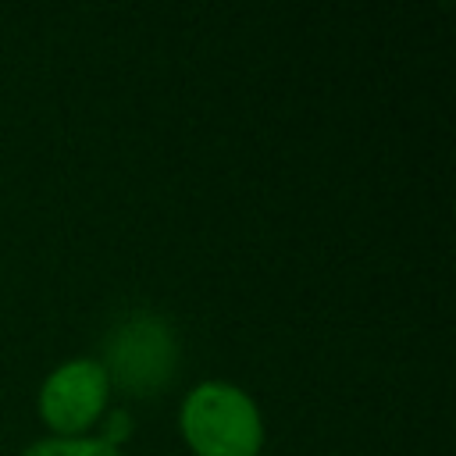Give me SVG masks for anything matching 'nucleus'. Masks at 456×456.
I'll return each instance as SVG.
<instances>
[{"instance_id":"f257e3e1","label":"nucleus","mask_w":456,"mask_h":456,"mask_svg":"<svg viewBox=\"0 0 456 456\" xmlns=\"http://www.w3.org/2000/svg\"><path fill=\"white\" fill-rule=\"evenodd\" d=\"M178 431L192 456H260L264 417L232 381H200L178 406Z\"/></svg>"},{"instance_id":"f03ea898","label":"nucleus","mask_w":456,"mask_h":456,"mask_svg":"<svg viewBox=\"0 0 456 456\" xmlns=\"http://www.w3.org/2000/svg\"><path fill=\"white\" fill-rule=\"evenodd\" d=\"M107 403H110V378L103 363L93 356H75L43 378L36 410L39 420L57 438H78L103 420Z\"/></svg>"},{"instance_id":"7ed1b4c3","label":"nucleus","mask_w":456,"mask_h":456,"mask_svg":"<svg viewBox=\"0 0 456 456\" xmlns=\"http://www.w3.org/2000/svg\"><path fill=\"white\" fill-rule=\"evenodd\" d=\"M175 335L160 317L135 314L128 317L107 342V356L100 360L110 385L118 381L128 392H157L175 374Z\"/></svg>"},{"instance_id":"20e7f679","label":"nucleus","mask_w":456,"mask_h":456,"mask_svg":"<svg viewBox=\"0 0 456 456\" xmlns=\"http://www.w3.org/2000/svg\"><path fill=\"white\" fill-rule=\"evenodd\" d=\"M21 456H121V449L107 445L100 435H78V438H39Z\"/></svg>"},{"instance_id":"39448f33","label":"nucleus","mask_w":456,"mask_h":456,"mask_svg":"<svg viewBox=\"0 0 456 456\" xmlns=\"http://www.w3.org/2000/svg\"><path fill=\"white\" fill-rule=\"evenodd\" d=\"M132 435V413L128 410H110V413H103V431H100V438L107 442V445H114V449H121V442Z\"/></svg>"}]
</instances>
